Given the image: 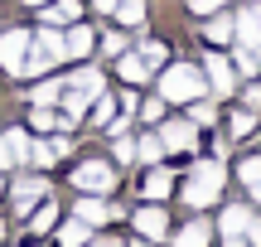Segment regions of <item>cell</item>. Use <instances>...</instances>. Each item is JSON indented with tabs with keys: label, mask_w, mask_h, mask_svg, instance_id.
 I'll use <instances>...</instances> for the list:
<instances>
[{
	"label": "cell",
	"mask_w": 261,
	"mask_h": 247,
	"mask_svg": "<svg viewBox=\"0 0 261 247\" xmlns=\"http://www.w3.org/2000/svg\"><path fill=\"white\" fill-rule=\"evenodd\" d=\"M223 165H218V160H203V165H198V170H194V180H189V189H184V204H189V209H203V204H213L218 199V184H223Z\"/></svg>",
	"instance_id": "1"
},
{
	"label": "cell",
	"mask_w": 261,
	"mask_h": 247,
	"mask_svg": "<svg viewBox=\"0 0 261 247\" xmlns=\"http://www.w3.org/2000/svg\"><path fill=\"white\" fill-rule=\"evenodd\" d=\"M160 92H165L169 102H194V97H203V73H194L189 63L165 68V78H160Z\"/></svg>",
	"instance_id": "2"
},
{
	"label": "cell",
	"mask_w": 261,
	"mask_h": 247,
	"mask_svg": "<svg viewBox=\"0 0 261 247\" xmlns=\"http://www.w3.org/2000/svg\"><path fill=\"white\" fill-rule=\"evenodd\" d=\"M0 63H5L15 78H24V63H29V29H5V34H0Z\"/></svg>",
	"instance_id": "3"
},
{
	"label": "cell",
	"mask_w": 261,
	"mask_h": 247,
	"mask_svg": "<svg viewBox=\"0 0 261 247\" xmlns=\"http://www.w3.org/2000/svg\"><path fill=\"white\" fill-rule=\"evenodd\" d=\"M73 184H77V189H87V194H102V189H112V165H102V160H87V165H77Z\"/></svg>",
	"instance_id": "4"
},
{
	"label": "cell",
	"mask_w": 261,
	"mask_h": 247,
	"mask_svg": "<svg viewBox=\"0 0 261 247\" xmlns=\"http://www.w3.org/2000/svg\"><path fill=\"white\" fill-rule=\"evenodd\" d=\"M19 160H29V136L24 131H5L0 136V170H10Z\"/></svg>",
	"instance_id": "5"
},
{
	"label": "cell",
	"mask_w": 261,
	"mask_h": 247,
	"mask_svg": "<svg viewBox=\"0 0 261 247\" xmlns=\"http://www.w3.org/2000/svg\"><path fill=\"white\" fill-rule=\"evenodd\" d=\"M165 228H169L165 209H140V213H136V233H140V238L155 242V238H165Z\"/></svg>",
	"instance_id": "6"
},
{
	"label": "cell",
	"mask_w": 261,
	"mask_h": 247,
	"mask_svg": "<svg viewBox=\"0 0 261 247\" xmlns=\"http://www.w3.org/2000/svg\"><path fill=\"white\" fill-rule=\"evenodd\" d=\"M160 141H165V151H189L194 145V121H169L160 131Z\"/></svg>",
	"instance_id": "7"
},
{
	"label": "cell",
	"mask_w": 261,
	"mask_h": 247,
	"mask_svg": "<svg viewBox=\"0 0 261 247\" xmlns=\"http://www.w3.org/2000/svg\"><path fill=\"white\" fill-rule=\"evenodd\" d=\"M116 73L136 87V83H145V78H150V68H145V58H140V54H126V48H121V54H116Z\"/></svg>",
	"instance_id": "8"
},
{
	"label": "cell",
	"mask_w": 261,
	"mask_h": 247,
	"mask_svg": "<svg viewBox=\"0 0 261 247\" xmlns=\"http://www.w3.org/2000/svg\"><path fill=\"white\" fill-rule=\"evenodd\" d=\"M39 54H44L48 63H58V58H68V48H63V34H58L54 24H48V29H39Z\"/></svg>",
	"instance_id": "9"
},
{
	"label": "cell",
	"mask_w": 261,
	"mask_h": 247,
	"mask_svg": "<svg viewBox=\"0 0 261 247\" xmlns=\"http://www.w3.org/2000/svg\"><path fill=\"white\" fill-rule=\"evenodd\" d=\"M203 68H208V78H213V87H218V92H232V83H237V78H232V68H227V58H223V54H213Z\"/></svg>",
	"instance_id": "10"
},
{
	"label": "cell",
	"mask_w": 261,
	"mask_h": 247,
	"mask_svg": "<svg viewBox=\"0 0 261 247\" xmlns=\"http://www.w3.org/2000/svg\"><path fill=\"white\" fill-rule=\"evenodd\" d=\"M73 92H83L87 102H97V92H102V73H97V68H77V78H73Z\"/></svg>",
	"instance_id": "11"
},
{
	"label": "cell",
	"mask_w": 261,
	"mask_h": 247,
	"mask_svg": "<svg viewBox=\"0 0 261 247\" xmlns=\"http://www.w3.org/2000/svg\"><path fill=\"white\" fill-rule=\"evenodd\" d=\"M63 48H68V58H83V54H92V29H83L73 19V34L63 39Z\"/></svg>",
	"instance_id": "12"
},
{
	"label": "cell",
	"mask_w": 261,
	"mask_h": 247,
	"mask_svg": "<svg viewBox=\"0 0 261 247\" xmlns=\"http://www.w3.org/2000/svg\"><path fill=\"white\" fill-rule=\"evenodd\" d=\"M44 194H48V184H44V180L19 184V189H15V209H19V213H29V209H34V199H44Z\"/></svg>",
	"instance_id": "13"
},
{
	"label": "cell",
	"mask_w": 261,
	"mask_h": 247,
	"mask_svg": "<svg viewBox=\"0 0 261 247\" xmlns=\"http://www.w3.org/2000/svg\"><path fill=\"white\" fill-rule=\"evenodd\" d=\"M77 15H83V5H77V0H58V5L48 0V10H44V19H48V24H63V19L73 24Z\"/></svg>",
	"instance_id": "14"
},
{
	"label": "cell",
	"mask_w": 261,
	"mask_h": 247,
	"mask_svg": "<svg viewBox=\"0 0 261 247\" xmlns=\"http://www.w3.org/2000/svg\"><path fill=\"white\" fill-rule=\"evenodd\" d=\"M83 116H87V97L73 92V87H63V121L73 126V121H83Z\"/></svg>",
	"instance_id": "15"
},
{
	"label": "cell",
	"mask_w": 261,
	"mask_h": 247,
	"mask_svg": "<svg viewBox=\"0 0 261 247\" xmlns=\"http://www.w3.org/2000/svg\"><path fill=\"white\" fill-rule=\"evenodd\" d=\"M247 228H252V209L232 204V209L223 213V238H227V233H247Z\"/></svg>",
	"instance_id": "16"
},
{
	"label": "cell",
	"mask_w": 261,
	"mask_h": 247,
	"mask_svg": "<svg viewBox=\"0 0 261 247\" xmlns=\"http://www.w3.org/2000/svg\"><path fill=\"white\" fill-rule=\"evenodd\" d=\"M140 189H145V199H165V194L174 189V180H169L165 170H150V175H145V184H140Z\"/></svg>",
	"instance_id": "17"
},
{
	"label": "cell",
	"mask_w": 261,
	"mask_h": 247,
	"mask_svg": "<svg viewBox=\"0 0 261 247\" xmlns=\"http://www.w3.org/2000/svg\"><path fill=\"white\" fill-rule=\"evenodd\" d=\"M208 39H213V44H232V39H237V19L218 15L213 24H208Z\"/></svg>",
	"instance_id": "18"
},
{
	"label": "cell",
	"mask_w": 261,
	"mask_h": 247,
	"mask_svg": "<svg viewBox=\"0 0 261 247\" xmlns=\"http://www.w3.org/2000/svg\"><path fill=\"white\" fill-rule=\"evenodd\" d=\"M77 218H83V223H107L112 209H107L102 199H83V204H77Z\"/></svg>",
	"instance_id": "19"
},
{
	"label": "cell",
	"mask_w": 261,
	"mask_h": 247,
	"mask_svg": "<svg viewBox=\"0 0 261 247\" xmlns=\"http://www.w3.org/2000/svg\"><path fill=\"white\" fill-rule=\"evenodd\" d=\"M58 242L63 247H87V223L77 218V223H63V228H58Z\"/></svg>",
	"instance_id": "20"
},
{
	"label": "cell",
	"mask_w": 261,
	"mask_h": 247,
	"mask_svg": "<svg viewBox=\"0 0 261 247\" xmlns=\"http://www.w3.org/2000/svg\"><path fill=\"white\" fill-rule=\"evenodd\" d=\"M174 247H208V223H189V228L174 238Z\"/></svg>",
	"instance_id": "21"
},
{
	"label": "cell",
	"mask_w": 261,
	"mask_h": 247,
	"mask_svg": "<svg viewBox=\"0 0 261 247\" xmlns=\"http://www.w3.org/2000/svg\"><path fill=\"white\" fill-rule=\"evenodd\" d=\"M136 155H140L145 165H155L160 155H165V141H160V136H145V141H136Z\"/></svg>",
	"instance_id": "22"
},
{
	"label": "cell",
	"mask_w": 261,
	"mask_h": 247,
	"mask_svg": "<svg viewBox=\"0 0 261 247\" xmlns=\"http://www.w3.org/2000/svg\"><path fill=\"white\" fill-rule=\"evenodd\" d=\"M116 15H121L126 24H140V19H145V0H116Z\"/></svg>",
	"instance_id": "23"
},
{
	"label": "cell",
	"mask_w": 261,
	"mask_h": 247,
	"mask_svg": "<svg viewBox=\"0 0 261 247\" xmlns=\"http://www.w3.org/2000/svg\"><path fill=\"white\" fill-rule=\"evenodd\" d=\"M54 218H58V209H54V204H39V213L29 218V228H34V233H48V228H54Z\"/></svg>",
	"instance_id": "24"
},
{
	"label": "cell",
	"mask_w": 261,
	"mask_h": 247,
	"mask_svg": "<svg viewBox=\"0 0 261 247\" xmlns=\"http://www.w3.org/2000/svg\"><path fill=\"white\" fill-rule=\"evenodd\" d=\"M58 97H63V83H39V87H34V102H39V107L58 102Z\"/></svg>",
	"instance_id": "25"
},
{
	"label": "cell",
	"mask_w": 261,
	"mask_h": 247,
	"mask_svg": "<svg viewBox=\"0 0 261 247\" xmlns=\"http://www.w3.org/2000/svg\"><path fill=\"white\" fill-rule=\"evenodd\" d=\"M140 58H145V63H165V44H160V39H145V44H140Z\"/></svg>",
	"instance_id": "26"
},
{
	"label": "cell",
	"mask_w": 261,
	"mask_h": 247,
	"mask_svg": "<svg viewBox=\"0 0 261 247\" xmlns=\"http://www.w3.org/2000/svg\"><path fill=\"white\" fill-rule=\"evenodd\" d=\"M189 121H194V126H208V121H213V102H198V97H194V107H189Z\"/></svg>",
	"instance_id": "27"
},
{
	"label": "cell",
	"mask_w": 261,
	"mask_h": 247,
	"mask_svg": "<svg viewBox=\"0 0 261 247\" xmlns=\"http://www.w3.org/2000/svg\"><path fill=\"white\" fill-rule=\"evenodd\" d=\"M242 180L247 184H261V155H256V160H242Z\"/></svg>",
	"instance_id": "28"
},
{
	"label": "cell",
	"mask_w": 261,
	"mask_h": 247,
	"mask_svg": "<svg viewBox=\"0 0 261 247\" xmlns=\"http://www.w3.org/2000/svg\"><path fill=\"white\" fill-rule=\"evenodd\" d=\"M48 126H54V112H48V107H39V102H34V131H48Z\"/></svg>",
	"instance_id": "29"
},
{
	"label": "cell",
	"mask_w": 261,
	"mask_h": 247,
	"mask_svg": "<svg viewBox=\"0 0 261 247\" xmlns=\"http://www.w3.org/2000/svg\"><path fill=\"white\" fill-rule=\"evenodd\" d=\"M112 112H116V102H112V97H102V92H97V121H112Z\"/></svg>",
	"instance_id": "30"
},
{
	"label": "cell",
	"mask_w": 261,
	"mask_h": 247,
	"mask_svg": "<svg viewBox=\"0 0 261 247\" xmlns=\"http://www.w3.org/2000/svg\"><path fill=\"white\" fill-rule=\"evenodd\" d=\"M218 5H227V0H189V10H194V15H213Z\"/></svg>",
	"instance_id": "31"
},
{
	"label": "cell",
	"mask_w": 261,
	"mask_h": 247,
	"mask_svg": "<svg viewBox=\"0 0 261 247\" xmlns=\"http://www.w3.org/2000/svg\"><path fill=\"white\" fill-rule=\"evenodd\" d=\"M130 155H136V141H126V136L116 131V160H130Z\"/></svg>",
	"instance_id": "32"
},
{
	"label": "cell",
	"mask_w": 261,
	"mask_h": 247,
	"mask_svg": "<svg viewBox=\"0 0 261 247\" xmlns=\"http://www.w3.org/2000/svg\"><path fill=\"white\" fill-rule=\"evenodd\" d=\"M247 131H252V112H237L232 116V136H247Z\"/></svg>",
	"instance_id": "33"
},
{
	"label": "cell",
	"mask_w": 261,
	"mask_h": 247,
	"mask_svg": "<svg viewBox=\"0 0 261 247\" xmlns=\"http://www.w3.org/2000/svg\"><path fill=\"white\" fill-rule=\"evenodd\" d=\"M29 155H34V165H48V160H54V151H48V141H44V145H29Z\"/></svg>",
	"instance_id": "34"
},
{
	"label": "cell",
	"mask_w": 261,
	"mask_h": 247,
	"mask_svg": "<svg viewBox=\"0 0 261 247\" xmlns=\"http://www.w3.org/2000/svg\"><path fill=\"white\" fill-rule=\"evenodd\" d=\"M102 48H107V54H121V48H126V39H121V34H107V44H102Z\"/></svg>",
	"instance_id": "35"
},
{
	"label": "cell",
	"mask_w": 261,
	"mask_h": 247,
	"mask_svg": "<svg viewBox=\"0 0 261 247\" xmlns=\"http://www.w3.org/2000/svg\"><path fill=\"white\" fill-rule=\"evenodd\" d=\"M160 112H165L160 102H145V107H140V116H145V121H160Z\"/></svg>",
	"instance_id": "36"
},
{
	"label": "cell",
	"mask_w": 261,
	"mask_h": 247,
	"mask_svg": "<svg viewBox=\"0 0 261 247\" xmlns=\"http://www.w3.org/2000/svg\"><path fill=\"white\" fill-rule=\"evenodd\" d=\"M48 151H54V160H58V155H68V136H54V141H48Z\"/></svg>",
	"instance_id": "37"
},
{
	"label": "cell",
	"mask_w": 261,
	"mask_h": 247,
	"mask_svg": "<svg viewBox=\"0 0 261 247\" xmlns=\"http://www.w3.org/2000/svg\"><path fill=\"white\" fill-rule=\"evenodd\" d=\"M247 233H252V247H261V223L252 218V228H247Z\"/></svg>",
	"instance_id": "38"
},
{
	"label": "cell",
	"mask_w": 261,
	"mask_h": 247,
	"mask_svg": "<svg viewBox=\"0 0 261 247\" xmlns=\"http://www.w3.org/2000/svg\"><path fill=\"white\" fill-rule=\"evenodd\" d=\"M227 247H252V242H242V233H227Z\"/></svg>",
	"instance_id": "39"
},
{
	"label": "cell",
	"mask_w": 261,
	"mask_h": 247,
	"mask_svg": "<svg viewBox=\"0 0 261 247\" xmlns=\"http://www.w3.org/2000/svg\"><path fill=\"white\" fill-rule=\"evenodd\" d=\"M92 247H121V242H116V238H97Z\"/></svg>",
	"instance_id": "40"
},
{
	"label": "cell",
	"mask_w": 261,
	"mask_h": 247,
	"mask_svg": "<svg viewBox=\"0 0 261 247\" xmlns=\"http://www.w3.org/2000/svg\"><path fill=\"white\" fill-rule=\"evenodd\" d=\"M92 5H97V10H116V0H92Z\"/></svg>",
	"instance_id": "41"
},
{
	"label": "cell",
	"mask_w": 261,
	"mask_h": 247,
	"mask_svg": "<svg viewBox=\"0 0 261 247\" xmlns=\"http://www.w3.org/2000/svg\"><path fill=\"white\" fill-rule=\"evenodd\" d=\"M24 5H48V0H24Z\"/></svg>",
	"instance_id": "42"
},
{
	"label": "cell",
	"mask_w": 261,
	"mask_h": 247,
	"mask_svg": "<svg viewBox=\"0 0 261 247\" xmlns=\"http://www.w3.org/2000/svg\"><path fill=\"white\" fill-rule=\"evenodd\" d=\"M252 194H256V199H261V184H252Z\"/></svg>",
	"instance_id": "43"
},
{
	"label": "cell",
	"mask_w": 261,
	"mask_h": 247,
	"mask_svg": "<svg viewBox=\"0 0 261 247\" xmlns=\"http://www.w3.org/2000/svg\"><path fill=\"white\" fill-rule=\"evenodd\" d=\"M256 15H261V5H256Z\"/></svg>",
	"instance_id": "44"
},
{
	"label": "cell",
	"mask_w": 261,
	"mask_h": 247,
	"mask_svg": "<svg viewBox=\"0 0 261 247\" xmlns=\"http://www.w3.org/2000/svg\"><path fill=\"white\" fill-rule=\"evenodd\" d=\"M0 189H5V184H0Z\"/></svg>",
	"instance_id": "45"
}]
</instances>
